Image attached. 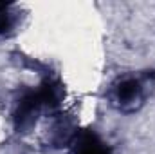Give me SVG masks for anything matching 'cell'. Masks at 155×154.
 Segmentation results:
<instances>
[{"mask_svg": "<svg viewBox=\"0 0 155 154\" xmlns=\"http://www.w3.org/2000/svg\"><path fill=\"white\" fill-rule=\"evenodd\" d=\"M112 100L121 111H134L143 102V83L137 78H123L114 85Z\"/></svg>", "mask_w": 155, "mask_h": 154, "instance_id": "cell-1", "label": "cell"}, {"mask_svg": "<svg viewBox=\"0 0 155 154\" xmlns=\"http://www.w3.org/2000/svg\"><path fill=\"white\" fill-rule=\"evenodd\" d=\"M40 107H41V100L36 91H29L18 100V105L15 111V127L18 132L33 127L40 113Z\"/></svg>", "mask_w": 155, "mask_h": 154, "instance_id": "cell-2", "label": "cell"}, {"mask_svg": "<svg viewBox=\"0 0 155 154\" xmlns=\"http://www.w3.org/2000/svg\"><path fill=\"white\" fill-rule=\"evenodd\" d=\"M72 149L74 154H112L110 147L92 131H83L76 134Z\"/></svg>", "mask_w": 155, "mask_h": 154, "instance_id": "cell-3", "label": "cell"}, {"mask_svg": "<svg viewBox=\"0 0 155 154\" xmlns=\"http://www.w3.org/2000/svg\"><path fill=\"white\" fill-rule=\"evenodd\" d=\"M36 93H38L40 100H41V105H45L49 109L58 107L60 102H61V96H63V89L56 82H45V83H41V87Z\"/></svg>", "mask_w": 155, "mask_h": 154, "instance_id": "cell-4", "label": "cell"}, {"mask_svg": "<svg viewBox=\"0 0 155 154\" xmlns=\"http://www.w3.org/2000/svg\"><path fill=\"white\" fill-rule=\"evenodd\" d=\"M13 26H15L13 15L7 11V5L0 4V35H9Z\"/></svg>", "mask_w": 155, "mask_h": 154, "instance_id": "cell-5", "label": "cell"}]
</instances>
